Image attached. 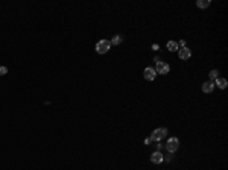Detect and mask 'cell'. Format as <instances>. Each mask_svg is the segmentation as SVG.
<instances>
[{"instance_id": "7c38bea8", "label": "cell", "mask_w": 228, "mask_h": 170, "mask_svg": "<svg viewBox=\"0 0 228 170\" xmlns=\"http://www.w3.org/2000/svg\"><path fill=\"white\" fill-rule=\"evenodd\" d=\"M198 8H208L210 6V0H198Z\"/></svg>"}, {"instance_id": "ba28073f", "label": "cell", "mask_w": 228, "mask_h": 170, "mask_svg": "<svg viewBox=\"0 0 228 170\" xmlns=\"http://www.w3.org/2000/svg\"><path fill=\"white\" fill-rule=\"evenodd\" d=\"M213 88H215V84H213V80H207V82H204V84H202V91H204V93H211V91H213Z\"/></svg>"}, {"instance_id": "9c48e42d", "label": "cell", "mask_w": 228, "mask_h": 170, "mask_svg": "<svg viewBox=\"0 0 228 170\" xmlns=\"http://www.w3.org/2000/svg\"><path fill=\"white\" fill-rule=\"evenodd\" d=\"M216 85L221 88V90L227 88V79H224V78H216Z\"/></svg>"}, {"instance_id": "8fae6325", "label": "cell", "mask_w": 228, "mask_h": 170, "mask_svg": "<svg viewBox=\"0 0 228 170\" xmlns=\"http://www.w3.org/2000/svg\"><path fill=\"white\" fill-rule=\"evenodd\" d=\"M122 35H114V38L111 40V46H119L120 43H122Z\"/></svg>"}, {"instance_id": "5b68a950", "label": "cell", "mask_w": 228, "mask_h": 170, "mask_svg": "<svg viewBox=\"0 0 228 170\" xmlns=\"http://www.w3.org/2000/svg\"><path fill=\"white\" fill-rule=\"evenodd\" d=\"M143 76H145V79L146 80H154L155 79V76H157V73H155V70H154L152 67H146L145 68Z\"/></svg>"}, {"instance_id": "6da1fadb", "label": "cell", "mask_w": 228, "mask_h": 170, "mask_svg": "<svg viewBox=\"0 0 228 170\" xmlns=\"http://www.w3.org/2000/svg\"><path fill=\"white\" fill-rule=\"evenodd\" d=\"M110 47H111V41H108V40H101V41H97V44H96V52H97L99 55H103V53H107V52L110 50Z\"/></svg>"}, {"instance_id": "2e32d148", "label": "cell", "mask_w": 228, "mask_h": 170, "mask_svg": "<svg viewBox=\"0 0 228 170\" xmlns=\"http://www.w3.org/2000/svg\"><path fill=\"white\" fill-rule=\"evenodd\" d=\"M178 46H181V47H186V41H184V40H181V41L178 43Z\"/></svg>"}, {"instance_id": "3957f363", "label": "cell", "mask_w": 228, "mask_h": 170, "mask_svg": "<svg viewBox=\"0 0 228 170\" xmlns=\"http://www.w3.org/2000/svg\"><path fill=\"white\" fill-rule=\"evenodd\" d=\"M166 148L169 150V153H173V152H176V149L180 148V140L178 138H175V137H172L167 140V144H166Z\"/></svg>"}, {"instance_id": "30bf717a", "label": "cell", "mask_w": 228, "mask_h": 170, "mask_svg": "<svg viewBox=\"0 0 228 170\" xmlns=\"http://www.w3.org/2000/svg\"><path fill=\"white\" fill-rule=\"evenodd\" d=\"M167 49H169L171 52H176V50H178V43H176V41H169V43H167Z\"/></svg>"}, {"instance_id": "52a82bcc", "label": "cell", "mask_w": 228, "mask_h": 170, "mask_svg": "<svg viewBox=\"0 0 228 170\" xmlns=\"http://www.w3.org/2000/svg\"><path fill=\"white\" fill-rule=\"evenodd\" d=\"M151 161H152L154 164H160V163H163V161H164V157L160 153V150H157V152H154V153H152Z\"/></svg>"}, {"instance_id": "5bb4252c", "label": "cell", "mask_w": 228, "mask_h": 170, "mask_svg": "<svg viewBox=\"0 0 228 170\" xmlns=\"http://www.w3.org/2000/svg\"><path fill=\"white\" fill-rule=\"evenodd\" d=\"M6 73H8V68L2 66V67H0V76H3V75H6Z\"/></svg>"}, {"instance_id": "4fadbf2b", "label": "cell", "mask_w": 228, "mask_h": 170, "mask_svg": "<svg viewBox=\"0 0 228 170\" xmlns=\"http://www.w3.org/2000/svg\"><path fill=\"white\" fill-rule=\"evenodd\" d=\"M217 75H219V71H217V70H211V71H210V79H216Z\"/></svg>"}, {"instance_id": "9a60e30c", "label": "cell", "mask_w": 228, "mask_h": 170, "mask_svg": "<svg viewBox=\"0 0 228 170\" xmlns=\"http://www.w3.org/2000/svg\"><path fill=\"white\" fill-rule=\"evenodd\" d=\"M152 143V140H151V137L149 138H145V144H151Z\"/></svg>"}, {"instance_id": "8992f818", "label": "cell", "mask_w": 228, "mask_h": 170, "mask_svg": "<svg viewBox=\"0 0 228 170\" xmlns=\"http://www.w3.org/2000/svg\"><path fill=\"white\" fill-rule=\"evenodd\" d=\"M178 56L181 58L182 61H186V59H189V58L192 56V52L187 47H181V49H178Z\"/></svg>"}, {"instance_id": "7a4b0ae2", "label": "cell", "mask_w": 228, "mask_h": 170, "mask_svg": "<svg viewBox=\"0 0 228 170\" xmlns=\"http://www.w3.org/2000/svg\"><path fill=\"white\" fill-rule=\"evenodd\" d=\"M166 135H167V129H166V128H158V129H154V131H152L151 140H152V141H160V140H163Z\"/></svg>"}, {"instance_id": "277c9868", "label": "cell", "mask_w": 228, "mask_h": 170, "mask_svg": "<svg viewBox=\"0 0 228 170\" xmlns=\"http://www.w3.org/2000/svg\"><path fill=\"white\" fill-rule=\"evenodd\" d=\"M155 70V73H160V75H167L169 73V70H171V67L166 64V62H157V67L154 68Z\"/></svg>"}]
</instances>
